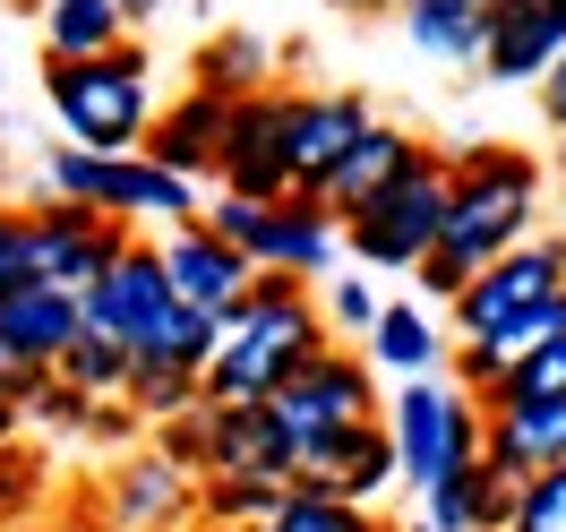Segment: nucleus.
<instances>
[{"label":"nucleus","instance_id":"obj_1","mask_svg":"<svg viewBox=\"0 0 566 532\" xmlns=\"http://www.w3.org/2000/svg\"><path fill=\"white\" fill-rule=\"evenodd\" d=\"M532 215H541V155L490 146V138L455 146V155H447V232H438V249L412 267V284L455 310V292L472 284L490 258L532 241Z\"/></svg>","mask_w":566,"mask_h":532},{"label":"nucleus","instance_id":"obj_2","mask_svg":"<svg viewBox=\"0 0 566 532\" xmlns=\"http://www.w3.org/2000/svg\"><path fill=\"white\" fill-rule=\"evenodd\" d=\"M326 344H335V326H326V310L310 301V284H301V275H258L249 301L223 319V344H214L198 387H207V404H266V395H275L292 369H310Z\"/></svg>","mask_w":566,"mask_h":532},{"label":"nucleus","instance_id":"obj_3","mask_svg":"<svg viewBox=\"0 0 566 532\" xmlns=\"http://www.w3.org/2000/svg\"><path fill=\"white\" fill-rule=\"evenodd\" d=\"M43 104L61 121V138L86 155H138L155 129V61L146 43H112L86 61H43Z\"/></svg>","mask_w":566,"mask_h":532},{"label":"nucleus","instance_id":"obj_4","mask_svg":"<svg viewBox=\"0 0 566 532\" xmlns=\"http://www.w3.org/2000/svg\"><path fill=\"white\" fill-rule=\"evenodd\" d=\"M198 223L223 232L258 275H301V284H310V275H326V267L344 258V223H335V207H326L318 189H283V198H241V189H223Z\"/></svg>","mask_w":566,"mask_h":532},{"label":"nucleus","instance_id":"obj_5","mask_svg":"<svg viewBox=\"0 0 566 532\" xmlns=\"http://www.w3.org/2000/svg\"><path fill=\"white\" fill-rule=\"evenodd\" d=\"M387 438H395V472L412 490H438L490 456V404L463 395L455 378H403L387 395Z\"/></svg>","mask_w":566,"mask_h":532},{"label":"nucleus","instance_id":"obj_6","mask_svg":"<svg viewBox=\"0 0 566 532\" xmlns=\"http://www.w3.org/2000/svg\"><path fill=\"white\" fill-rule=\"evenodd\" d=\"M43 189L52 198H77V207L112 215V223H198V189L155 164V155H86V146H61L43 164Z\"/></svg>","mask_w":566,"mask_h":532},{"label":"nucleus","instance_id":"obj_7","mask_svg":"<svg viewBox=\"0 0 566 532\" xmlns=\"http://www.w3.org/2000/svg\"><path fill=\"white\" fill-rule=\"evenodd\" d=\"M447 232V155H421L412 173L378 189L360 215H344V258L360 267H421Z\"/></svg>","mask_w":566,"mask_h":532},{"label":"nucleus","instance_id":"obj_8","mask_svg":"<svg viewBox=\"0 0 566 532\" xmlns=\"http://www.w3.org/2000/svg\"><path fill=\"white\" fill-rule=\"evenodd\" d=\"M164 456L189 472H223V481H292V447L266 421V404H198L164 421Z\"/></svg>","mask_w":566,"mask_h":532},{"label":"nucleus","instance_id":"obj_9","mask_svg":"<svg viewBox=\"0 0 566 532\" xmlns=\"http://www.w3.org/2000/svg\"><path fill=\"white\" fill-rule=\"evenodd\" d=\"M369 404H378V395H369V361L344 353V344H326L310 369H292V378L266 395V421L283 429V447L301 463L310 447H326V438H344V429H360V421H378Z\"/></svg>","mask_w":566,"mask_h":532},{"label":"nucleus","instance_id":"obj_10","mask_svg":"<svg viewBox=\"0 0 566 532\" xmlns=\"http://www.w3.org/2000/svg\"><path fill=\"white\" fill-rule=\"evenodd\" d=\"M566 292V232H532V241H515L506 258H490L472 284L455 292V344H490L497 326H515L524 310H541V301H558Z\"/></svg>","mask_w":566,"mask_h":532},{"label":"nucleus","instance_id":"obj_11","mask_svg":"<svg viewBox=\"0 0 566 532\" xmlns=\"http://www.w3.org/2000/svg\"><path fill=\"white\" fill-rule=\"evenodd\" d=\"M360 129H369L360 95H292V86H275V173H283V189H326V173L360 146Z\"/></svg>","mask_w":566,"mask_h":532},{"label":"nucleus","instance_id":"obj_12","mask_svg":"<svg viewBox=\"0 0 566 532\" xmlns=\"http://www.w3.org/2000/svg\"><path fill=\"white\" fill-rule=\"evenodd\" d=\"M27 223H35V275L43 284H70V292H86L112 258L129 249V223L77 207V198H52V189L27 198Z\"/></svg>","mask_w":566,"mask_h":532},{"label":"nucleus","instance_id":"obj_13","mask_svg":"<svg viewBox=\"0 0 566 532\" xmlns=\"http://www.w3.org/2000/svg\"><path fill=\"white\" fill-rule=\"evenodd\" d=\"M77 301H86V326L120 335L129 353H138L146 335H155V326L180 310V292H172V275H164V249H155V241H129V249L104 267V275H95V284L77 292Z\"/></svg>","mask_w":566,"mask_h":532},{"label":"nucleus","instance_id":"obj_14","mask_svg":"<svg viewBox=\"0 0 566 532\" xmlns=\"http://www.w3.org/2000/svg\"><path fill=\"white\" fill-rule=\"evenodd\" d=\"M155 249H164V275H172V292L189 301V310H207V319H232V310L249 301V284H258V267H249V258L223 241V232H207V223H172Z\"/></svg>","mask_w":566,"mask_h":532},{"label":"nucleus","instance_id":"obj_15","mask_svg":"<svg viewBox=\"0 0 566 532\" xmlns=\"http://www.w3.org/2000/svg\"><path fill=\"white\" fill-rule=\"evenodd\" d=\"M558 52H566V0H497L490 43H481V77H497V86H541Z\"/></svg>","mask_w":566,"mask_h":532},{"label":"nucleus","instance_id":"obj_16","mask_svg":"<svg viewBox=\"0 0 566 532\" xmlns=\"http://www.w3.org/2000/svg\"><path fill=\"white\" fill-rule=\"evenodd\" d=\"M77 326H86V301H77L70 284H18V292H0V353L9 361H27V369H61V353L77 344Z\"/></svg>","mask_w":566,"mask_h":532},{"label":"nucleus","instance_id":"obj_17","mask_svg":"<svg viewBox=\"0 0 566 532\" xmlns=\"http://www.w3.org/2000/svg\"><path fill=\"white\" fill-rule=\"evenodd\" d=\"M223 129H232V95L189 86V95H172V104L155 112V129H146L138 155L172 164L180 180H214V164H223Z\"/></svg>","mask_w":566,"mask_h":532},{"label":"nucleus","instance_id":"obj_18","mask_svg":"<svg viewBox=\"0 0 566 532\" xmlns=\"http://www.w3.org/2000/svg\"><path fill=\"white\" fill-rule=\"evenodd\" d=\"M292 481H301V490H326V498H353V507H369L387 481H403V472H395L387 421H360V429H344V438L310 447V456L292 463Z\"/></svg>","mask_w":566,"mask_h":532},{"label":"nucleus","instance_id":"obj_19","mask_svg":"<svg viewBox=\"0 0 566 532\" xmlns=\"http://www.w3.org/2000/svg\"><path fill=\"white\" fill-rule=\"evenodd\" d=\"M421 155H429V146L412 138V129H387V121H369V129H360V146L344 155V164H335V173H326L318 198L335 207V223H344V215H360L369 198H378V189H395V180L412 173Z\"/></svg>","mask_w":566,"mask_h":532},{"label":"nucleus","instance_id":"obj_20","mask_svg":"<svg viewBox=\"0 0 566 532\" xmlns=\"http://www.w3.org/2000/svg\"><path fill=\"white\" fill-rule=\"evenodd\" d=\"M490 463L515 481L566 463V395H532V404H490Z\"/></svg>","mask_w":566,"mask_h":532},{"label":"nucleus","instance_id":"obj_21","mask_svg":"<svg viewBox=\"0 0 566 532\" xmlns=\"http://www.w3.org/2000/svg\"><path fill=\"white\" fill-rule=\"evenodd\" d=\"M515 498H524V481H515L506 463L481 456L472 472L421 490V507H429V524H438V532H506V524H515Z\"/></svg>","mask_w":566,"mask_h":532},{"label":"nucleus","instance_id":"obj_22","mask_svg":"<svg viewBox=\"0 0 566 532\" xmlns=\"http://www.w3.org/2000/svg\"><path fill=\"white\" fill-rule=\"evenodd\" d=\"M189 507H198L189 463H172L164 447H155V456H129V463H120V481H112V515H120V532H164L172 515H189Z\"/></svg>","mask_w":566,"mask_h":532},{"label":"nucleus","instance_id":"obj_23","mask_svg":"<svg viewBox=\"0 0 566 532\" xmlns=\"http://www.w3.org/2000/svg\"><path fill=\"white\" fill-rule=\"evenodd\" d=\"M447 353H455V326H429L412 301H387V310H378V326H369V361H378V369H395V378H438V369H447Z\"/></svg>","mask_w":566,"mask_h":532},{"label":"nucleus","instance_id":"obj_24","mask_svg":"<svg viewBox=\"0 0 566 532\" xmlns=\"http://www.w3.org/2000/svg\"><path fill=\"white\" fill-rule=\"evenodd\" d=\"M395 18L429 61H481V43H490V0H412Z\"/></svg>","mask_w":566,"mask_h":532},{"label":"nucleus","instance_id":"obj_25","mask_svg":"<svg viewBox=\"0 0 566 532\" xmlns=\"http://www.w3.org/2000/svg\"><path fill=\"white\" fill-rule=\"evenodd\" d=\"M112 43H129L120 0H52L43 9V61H86V52H112Z\"/></svg>","mask_w":566,"mask_h":532},{"label":"nucleus","instance_id":"obj_26","mask_svg":"<svg viewBox=\"0 0 566 532\" xmlns=\"http://www.w3.org/2000/svg\"><path fill=\"white\" fill-rule=\"evenodd\" d=\"M189 86H214V95H232V104H249V95H275V52L258 35H207V52H198V77Z\"/></svg>","mask_w":566,"mask_h":532},{"label":"nucleus","instance_id":"obj_27","mask_svg":"<svg viewBox=\"0 0 566 532\" xmlns=\"http://www.w3.org/2000/svg\"><path fill=\"white\" fill-rule=\"evenodd\" d=\"M52 378H70L77 395L112 404V395L129 387V344H120V335H104V326H77V344L61 353V369H52Z\"/></svg>","mask_w":566,"mask_h":532},{"label":"nucleus","instance_id":"obj_28","mask_svg":"<svg viewBox=\"0 0 566 532\" xmlns=\"http://www.w3.org/2000/svg\"><path fill=\"white\" fill-rule=\"evenodd\" d=\"M120 404L138 413V421H180V413H198L207 387H198V369H164V361H129V387Z\"/></svg>","mask_w":566,"mask_h":532},{"label":"nucleus","instance_id":"obj_29","mask_svg":"<svg viewBox=\"0 0 566 532\" xmlns=\"http://www.w3.org/2000/svg\"><path fill=\"white\" fill-rule=\"evenodd\" d=\"M258 532H395V524H378L369 507H353V498H326V490H283V507L266 515Z\"/></svg>","mask_w":566,"mask_h":532},{"label":"nucleus","instance_id":"obj_30","mask_svg":"<svg viewBox=\"0 0 566 532\" xmlns=\"http://www.w3.org/2000/svg\"><path fill=\"white\" fill-rule=\"evenodd\" d=\"M283 490H292V481H223V472H207V481H198V515H207V524H266L283 507Z\"/></svg>","mask_w":566,"mask_h":532},{"label":"nucleus","instance_id":"obj_31","mask_svg":"<svg viewBox=\"0 0 566 532\" xmlns=\"http://www.w3.org/2000/svg\"><path fill=\"white\" fill-rule=\"evenodd\" d=\"M532 395H566V335L532 344L524 361H506V387H497V404H532Z\"/></svg>","mask_w":566,"mask_h":532},{"label":"nucleus","instance_id":"obj_32","mask_svg":"<svg viewBox=\"0 0 566 532\" xmlns=\"http://www.w3.org/2000/svg\"><path fill=\"white\" fill-rule=\"evenodd\" d=\"M506 532H566V463H549V472H532L524 498H515V524Z\"/></svg>","mask_w":566,"mask_h":532},{"label":"nucleus","instance_id":"obj_33","mask_svg":"<svg viewBox=\"0 0 566 532\" xmlns=\"http://www.w3.org/2000/svg\"><path fill=\"white\" fill-rule=\"evenodd\" d=\"M35 284V223L27 207H0V292Z\"/></svg>","mask_w":566,"mask_h":532},{"label":"nucleus","instance_id":"obj_34","mask_svg":"<svg viewBox=\"0 0 566 532\" xmlns=\"http://www.w3.org/2000/svg\"><path fill=\"white\" fill-rule=\"evenodd\" d=\"M447 378H455L463 395L497 404V387H506V353H490V344H455V353H447Z\"/></svg>","mask_w":566,"mask_h":532},{"label":"nucleus","instance_id":"obj_35","mask_svg":"<svg viewBox=\"0 0 566 532\" xmlns=\"http://www.w3.org/2000/svg\"><path fill=\"white\" fill-rule=\"evenodd\" d=\"M27 413L52 421V429H95V395H77L70 378H43V387L27 395Z\"/></svg>","mask_w":566,"mask_h":532},{"label":"nucleus","instance_id":"obj_36","mask_svg":"<svg viewBox=\"0 0 566 532\" xmlns=\"http://www.w3.org/2000/svg\"><path fill=\"white\" fill-rule=\"evenodd\" d=\"M378 310H387V301L369 292V275H344V284L326 292V319H335V335H369V326H378Z\"/></svg>","mask_w":566,"mask_h":532},{"label":"nucleus","instance_id":"obj_37","mask_svg":"<svg viewBox=\"0 0 566 532\" xmlns=\"http://www.w3.org/2000/svg\"><path fill=\"white\" fill-rule=\"evenodd\" d=\"M541 121H549V138L566 146V52L549 61V77H541Z\"/></svg>","mask_w":566,"mask_h":532},{"label":"nucleus","instance_id":"obj_38","mask_svg":"<svg viewBox=\"0 0 566 532\" xmlns=\"http://www.w3.org/2000/svg\"><path fill=\"white\" fill-rule=\"evenodd\" d=\"M18 429H27V404H18V395H0V456L18 447Z\"/></svg>","mask_w":566,"mask_h":532},{"label":"nucleus","instance_id":"obj_39","mask_svg":"<svg viewBox=\"0 0 566 532\" xmlns=\"http://www.w3.org/2000/svg\"><path fill=\"white\" fill-rule=\"evenodd\" d=\"M155 9H164V0H120V18H129V35H138V27L155 18Z\"/></svg>","mask_w":566,"mask_h":532},{"label":"nucleus","instance_id":"obj_40","mask_svg":"<svg viewBox=\"0 0 566 532\" xmlns=\"http://www.w3.org/2000/svg\"><path fill=\"white\" fill-rule=\"evenodd\" d=\"M335 9H412V0H335Z\"/></svg>","mask_w":566,"mask_h":532},{"label":"nucleus","instance_id":"obj_41","mask_svg":"<svg viewBox=\"0 0 566 532\" xmlns=\"http://www.w3.org/2000/svg\"><path fill=\"white\" fill-rule=\"evenodd\" d=\"M395 532H438V524H429V515H421V524H395Z\"/></svg>","mask_w":566,"mask_h":532},{"label":"nucleus","instance_id":"obj_42","mask_svg":"<svg viewBox=\"0 0 566 532\" xmlns=\"http://www.w3.org/2000/svg\"><path fill=\"white\" fill-rule=\"evenodd\" d=\"M18 9H35V18H43V9H52V0H18Z\"/></svg>","mask_w":566,"mask_h":532},{"label":"nucleus","instance_id":"obj_43","mask_svg":"<svg viewBox=\"0 0 566 532\" xmlns=\"http://www.w3.org/2000/svg\"><path fill=\"white\" fill-rule=\"evenodd\" d=\"M558 223H566V180H558Z\"/></svg>","mask_w":566,"mask_h":532}]
</instances>
